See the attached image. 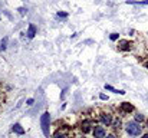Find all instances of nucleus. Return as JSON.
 <instances>
[{
    "instance_id": "15",
    "label": "nucleus",
    "mask_w": 148,
    "mask_h": 138,
    "mask_svg": "<svg viewBox=\"0 0 148 138\" xmlns=\"http://www.w3.org/2000/svg\"><path fill=\"white\" fill-rule=\"evenodd\" d=\"M58 16H62V17H66V16H68V13H65V12H59V13H58Z\"/></svg>"
},
{
    "instance_id": "7",
    "label": "nucleus",
    "mask_w": 148,
    "mask_h": 138,
    "mask_svg": "<svg viewBox=\"0 0 148 138\" xmlns=\"http://www.w3.org/2000/svg\"><path fill=\"white\" fill-rule=\"evenodd\" d=\"M105 89H108V91H112L115 92V93H121V95H124L125 91H121V89H115V88H112L111 85H105Z\"/></svg>"
},
{
    "instance_id": "10",
    "label": "nucleus",
    "mask_w": 148,
    "mask_h": 138,
    "mask_svg": "<svg viewBox=\"0 0 148 138\" xmlns=\"http://www.w3.org/2000/svg\"><path fill=\"white\" fill-rule=\"evenodd\" d=\"M6 43H7V38H4V39L1 41V43H0V49H3V50H4V49H6Z\"/></svg>"
},
{
    "instance_id": "16",
    "label": "nucleus",
    "mask_w": 148,
    "mask_h": 138,
    "mask_svg": "<svg viewBox=\"0 0 148 138\" xmlns=\"http://www.w3.org/2000/svg\"><path fill=\"white\" fill-rule=\"evenodd\" d=\"M99 98H101L102 101H105V99H108V98H106V95H103V93H101V96H99Z\"/></svg>"
},
{
    "instance_id": "11",
    "label": "nucleus",
    "mask_w": 148,
    "mask_h": 138,
    "mask_svg": "<svg viewBox=\"0 0 148 138\" xmlns=\"http://www.w3.org/2000/svg\"><path fill=\"white\" fill-rule=\"evenodd\" d=\"M135 119H137V121H144V115H143V114H137V115H135Z\"/></svg>"
},
{
    "instance_id": "8",
    "label": "nucleus",
    "mask_w": 148,
    "mask_h": 138,
    "mask_svg": "<svg viewBox=\"0 0 148 138\" xmlns=\"http://www.w3.org/2000/svg\"><path fill=\"white\" fill-rule=\"evenodd\" d=\"M128 4H148V0H141V1H135V0H127Z\"/></svg>"
},
{
    "instance_id": "18",
    "label": "nucleus",
    "mask_w": 148,
    "mask_h": 138,
    "mask_svg": "<svg viewBox=\"0 0 148 138\" xmlns=\"http://www.w3.org/2000/svg\"><path fill=\"white\" fill-rule=\"evenodd\" d=\"M106 138H115V135H112V134H111V135H108Z\"/></svg>"
},
{
    "instance_id": "17",
    "label": "nucleus",
    "mask_w": 148,
    "mask_h": 138,
    "mask_svg": "<svg viewBox=\"0 0 148 138\" xmlns=\"http://www.w3.org/2000/svg\"><path fill=\"white\" fill-rule=\"evenodd\" d=\"M33 104V99H27V105H32Z\"/></svg>"
},
{
    "instance_id": "1",
    "label": "nucleus",
    "mask_w": 148,
    "mask_h": 138,
    "mask_svg": "<svg viewBox=\"0 0 148 138\" xmlns=\"http://www.w3.org/2000/svg\"><path fill=\"white\" fill-rule=\"evenodd\" d=\"M49 125H50V115L49 112H45L40 117V127H42V131H43V134H45L46 138H49V134H50Z\"/></svg>"
},
{
    "instance_id": "2",
    "label": "nucleus",
    "mask_w": 148,
    "mask_h": 138,
    "mask_svg": "<svg viewBox=\"0 0 148 138\" xmlns=\"http://www.w3.org/2000/svg\"><path fill=\"white\" fill-rule=\"evenodd\" d=\"M141 128H143V127H141L137 121L128 122V124H127V127H125L127 133H128L130 135H134V137H137V135H140V134H141Z\"/></svg>"
},
{
    "instance_id": "5",
    "label": "nucleus",
    "mask_w": 148,
    "mask_h": 138,
    "mask_svg": "<svg viewBox=\"0 0 148 138\" xmlns=\"http://www.w3.org/2000/svg\"><path fill=\"white\" fill-rule=\"evenodd\" d=\"M101 121H102V124L109 125V124L112 122V117H111L109 114H102V115H101Z\"/></svg>"
},
{
    "instance_id": "14",
    "label": "nucleus",
    "mask_w": 148,
    "mask_h": 138,
    "mask_svg": "<svg viewBox=\"0 0 148 138\" xmlns=\"http://www.w3.org/2000/svg\"><path fill=\"white\" fill-rule=\"evenodd\" d=\"M116 39H118V35L116 33H112L111 35V41H116Z\"/></svg>"
},
{
    "instance_id": "4",
    "label": "nucleus",
    "mask_w": 148,
    "mask_h": 138,
    "mask_svg": "<svg viewBox=\"0 0 148 138\" xmlns=\"http://www.w3.org/2000/svg\"><path fill=\"white\" fill-rule=\"evenodd\" d=\"M35 35H36V26L35 25H29V27H27V38L33 39Z\"/></svg>"
},
{
    "instance_id": "20",
    "label": "nucleus",
    "mask_w": 148,
    "mask_h": 138,
    "mask_svg": "<svg viewBox=\"0 0 148 138\" xmlns=\"http://www.w3.org/2000/svg\"><path fill=\"white\" fill-rule=\"evenodd\" d=\"M145 66H147V68H148V62H147V63H145Z\"/></svg>"
},
{
    "instance_id": "19",
    "label": "nucleus",
    "mask_w": 148,
    "mask_h": 138,
    "mask_svg": "<svg viewBox=\"0 0 148 138\" xmlns=\"http://www.w3.org/2000/svg\"><path fill=\"white\" fill-rule=\"evenodd\" d=\"M143 138H148V134H145V135H144V137H143Z\"/></svg>"
},
{
    "instance_id": "9",
    "label": "nucleus",
    "mask_w": 148,
    "mask_h": 138,
    "mask_svg": "<svg viewBox=\"0 0 148 138\" xmlns=\"http://www.w3.org/2000/svg\"><path fill=\"white\" fill-rule=\"evenodd\" d=\"M122 109L127 111V112H130V111H132V105L128 104V102H124V104H122Z\"/></svg>"
},
{
    "instance_id": "3",
    "label": "nucleus",
    "mask_w": 148,
    "mask_h": 138,
    "mask_svg": "<svg viewBox=\"0 0 148 138\" xmlns=\"http://www.w3.org/2000/svg\"><path fill=\"white\" fill-rule=\"evenodd\" d=\"M106 135V131L103 127H95L94 128V137L95 138H105Z\"/></svg>"
},
{
    "instance_id": "13",
    "label": "nucleus",
    "mask_w": 148,
    "mask_h": 138,
    "mask_svg": "<svg viewBox=\"0 0 148 138\" xmlns=\"http://www.w3.org/2000/svg\"><path fill=\"white\" fill-rule=\"evenodd\" d=\"M53 138H65V135H63L62 133H56V134H55V137H53Z\"/></svg>"
},
{
    "instance_id": "12",
    "label": "nucleus",
    "mask_w": 148,
    "mask_h": 138,
    "mask_svg": "<svg viewBox=\"0 0 148 138\" xmlns=\"http://www.w3.org/2000/svg\"><path fill=\"white\" fill-rule=\"evenodd\" d=\"M26 12H27V9H25V7H19V13L23 16V14H26Z\"/></svg>"
},
{
    "instance_id": "6",
    "label": "nucleus",
    "mask_w": 148,
    "mask_h": 138,
    "mask_svg": "<svg viewBox=\"0 0 148 138\" xmlns=\"http://www.w3.org/2000/svg\"><path fill=\"white\" fill-rule=\"evenodd\" d=\"M13 131H14L16 134H19V135H23V134H25V130L22 128L20 124H14V125H13Z\"/></svg>"
}]
</instances>
